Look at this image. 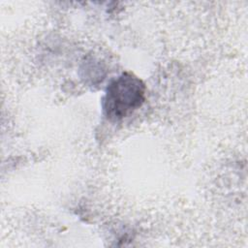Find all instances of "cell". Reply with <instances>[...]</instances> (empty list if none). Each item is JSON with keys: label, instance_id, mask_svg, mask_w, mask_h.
Segmentation results:
<instances>
[{"label": "cell", "instance_id": "cell-1", "mask_svg": "<svg viewBox=\"0 0 248 248\" xmlns=\"http://www.w3.org/2000/svg\"><path fill=\"white\" fill-rule=\"evenodd\" d=\"M145 99V85L131 73H123L106 89L102 101L105 116L117 121L139 108Z\"/></svg>", "mask_w": 248, "mask_h": 248}]
</instances>
